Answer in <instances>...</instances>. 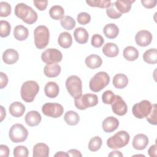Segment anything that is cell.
<instances>
[{
	"label": "cell",
	"mask_w": 157,
	"mask_h": 157,
	"mask_svg": "<svg viewBox=\"0 0 157 157\" xmlns=\"http://www.w3.org/2000/svg\"><path fill=\"white\" fill-rule=\"evenodd\" d=\"M98 103V98L94 94H85L74 98L75 105L80 110H85L88 107H94Z\"/></svg>",
	"instance_id": "obj_6"
},
{
	"label": "cell",
	"mask_w": 157,
	"mask_h": 157,
	"mask_svg": "<svg viewBox=\"0 0 157 157\" xmlns=\"http://www.w3.org/2000/svg\"><path fill=\"white\" fill-rule=\"evenodd\" d=\"M39 90L38 83L34 80H28L24 82L21 88V97L26 102H31Z\"/></svg>",
	"instance_id": "obj_2"
},
{
	"label": "cell",
	"mask_w": 157,
	"mask_h": 157,
	"mask_svg": "<svg viewBox=\"0 0 157 157\" xmlns=\"http://www.w3.org/2000/svg\"><path fill=\"white\" fill-rule=\"evenodd\" d=\"M33 152V157H48L49 147L44 143H38L34 146Z\"/></svg>",
	"instance_id": "obj_18"
},
{
	"label": "cell",
	"mask_w": 157,
	"mask_h": 157,
	"mask_svg": "<svg viewBox=\"0 0 157 157\" xmlns=\"http://www.w3.org/2000/svg\"><path fill=\"white\" fill-rule=\"evenodd\" d=\"M8 83V77L6 74H4L2 72H0V88L2 89Z\"/></svg>",
	"instance_id": "obj_46"
},
{
	"label": "cell",
	"mask_w": 157,
	"mask_h": 157,
	"mask_svg": "<svg viewBox=\"0 0 157 157\" xmlns=\"http://www.w3.org/2000/svg\"><path fill=\"white\" fill-rule=\"evenodd\" d=\"M123 56L128 61H135L139 57V51L134 47L128 46L123 50Z\"/></svg>",
	"instance_id": "obj_31"
},
{
	"label": "cell",
	"mask_w": 157,
	"mask_h": 157,
	"mask_svg": "<svg viewBox=\"0 0 157 157\" xmlns=\"http://www.w3.org/2000/svg\"><path fill=\"white\" fill-rule=\"evenodd\" d=\"M61 52L56 48H48L44 50L41 55V59L47 64H56L62 60Z\"/></svg>",
	"instance_id": "obj_10"
},
{
	"label": "cell",
	"mask_w": 157,
	"mask_h": 157,
	"mask_svg": "<svg viewBox=\"0 0 157 157\" xmlns=\"http://www.w3.org/2000/svg\"><path fill=\"white\" fill-rule=\"evenodd\" d=\"M134 2L132 0H118L114 2V5L116 9L122 14L129 12L131 5Z\"/></svg>",
	"instance_id": "obj_21"
},
{
	"label": "cell",
	"mask_w": 157,
	"mask_h": 157,
	"mask_svg": "<svg viewBox=\"0 0 157 157\" xmlns=\"http://www.w3.org/2000/svg\"><path fill=\"white\" fill-rule=\"evenodd\" d=\"M144 61L150 64H155L157 63V50L156 48H150L146 50L143 55Z\"/></svg>",
	"instance_id": "obj_30"
},
{
	"label": "cell",
	"mask_w": 157,
	"mask_h": 157,
	"mask_svg": "<svg viewBox=\"0 0 157 157\" xmlns=\"http://www.w3.org/2000/svg\"><path fill=\"white\" fill-rule=\"evenodd\" d=\"M106 13L107 16L112 19H117L119 18L121 16V13H120L115 8L114 2L111 3L110 6L107 8Z\"/></svg>",
	"instance_id": "obj_38"
},
{
	"label": "cell",
	"mask_w": 157,
	"mask_h": 157,
	"mask_svg": "<svg viewBox=\"0 0 157 157\" xmlns=\"http://www.w3.org/2000/svg\"><path fill=\"white\" fill-rule=\"evenodd\" d=\"M102 144L101 138L99 136H95L90 139L88 144V148L91 151H96L101 147Z\"/></svg>",
	"instance_id": "obj_36"
},
{
	"label": "cell",
	"mask_w": 157,
	"mask_h": 157,
	"mask_svg": "<svg viewBox=\"0 0 157 157\" xmlns=\"http://www.w3.org/2000/svg\"><path fill=\"white\" fill-rule=\"evenodd\" d=\"M58 43L64 48H69L72 44V38L71 34L67 32L61 33L58 38Z\"/></svg>",
	"instance_id": "obj_27"
},
{
	"label": "cell",
	"mask_w": 157,
	"mask_h": 157,
	"mask_svg": "<svg viewBox=\"0 0 157 157\" xmlns=\"http://www.w3.org/2000/svg\"><path fill=\"white\" fill-rule=\"evenodd\" d=\"M110 82V77L105 72L96 73L90 80L89 86L93 92H99L104 89Z\"/></svg>",
	"instance_id": "obj_4"
},
{
	"label": "cell",
	"mask_w": 157,
	"mask_h": 157,
	"mask_svg": "<svg viewBox=\"0 0 157 157\" xmlns=\"http://www.w3.org/2000/svg\"><path fill=\"white\" fill-rule=\"evenodd\" d=\"M115 97V95L112 91L107 90L102 94V100L103 103L105 104H111L113 102Z\"/></svg>",
	"instance_id": "obj_42"
},
{
	"label": "cell",
	"mask_w": 157,
	"mask_h": 157,
	"mask_svg": "<svg viewBox=\"0 0 157 157\" xmlns=\"http://www.w3.org/2000/svg\"><path fill=\"white\" fill-rule=\"evenodd\" d=\"M15 15L27 24L34 23L37 20V14L31 7L24 3H18L15 7Z\"/></svg>",
	"instance_id": "obj_1"
},
{
	"label": "cell",
	"mask_w": 157,
	"mask_h": 157,
	"mask_svg": "<svg viewBox=\"0 0 157 157\" xmlns=\"http://www.w3.org/2000/svg\"><path fill=\"white\" fill-rule=\"evenodd\" d=\"M102 52L106 56L110 58L115 57L119 53V48L115 44L109 42L104 45L102 48Z\"/></svg>",
	"instance_id": "obj_25"
},
{
	"label": "cell",
	"mask_w": 157,
	"mask_h": 157,
	"mask_svg": "<svg viewBox=\"0 0 157 157\" xmlns=\"http://www.w3.org/2000/svg\"><path fill=\"white\" fill-rule=\"evenodd\" d=\"M152 34L147 30H140L136 34L135 40L136 44L140 47L148 46L152 40Z\"/></svg>",
	"instance_id": "obj_13"
},
{
	"label": "cell",
	"mask_w": 157,
	"mask_h": 157,
	"mask_svg": "<svg viewBox=\"0 0 157 157\" xmlns=\"http://www.w3.org/2000/svg\"><path fill=\"white\" fill-rule=\"evenodd\" d=\"M119 126V121L114 117H107L102 123L103 130L105 132H112L116 130Z\"/></svg>",
	"instance_id": "obj_15"
},
{
	"label": "cell",
	"mask_w": 157,
	"mask_h": 157,
	"mask_svg": "<svg viewBox=\"0 0 157 157\" xmlns=\"http://www.w3.org/2000/svg\"><path fill=\"white\" fill-rule=\"evenodd\" d=\"M148 155L151 157H156L157 154H156V145L154 144L151 145L150 148L148 149Z\"/></svg>",
	"instance_id": "obj_50"
},
{
	"label": "cell",
	"mask_w": 157,
	"mask_h": 157,
	"mask_svg": "<svg viewBox=\"0 0 157 157\" xmlns=\"http://www.w3.org/2000/svg\"><path fill=\"white\" fill-rule=\"evenodd\" d=\"M25 111V105L20 102H13L9 106V113L14 117H21Z\"/></svg>",
	"instance_id": "obj_22"
},
{
	"label": "cell",
	"mask_w": 157,
	"mask_h": 157,
	"mask_svg": "<svg viewBox=\"0 0 157 157\" xmlns=\"http://www.w3.org/2000/svg\"><path fill=\"white\" fill-rule=\"evenodd\" d=\"M29 151L25 146L18 145L13 149V156L15 157H27Z\"/></svg>",
	"instance_id": "obj_39"
},
{
	"label": "cell",
	"mask_w": 157,
	"mask_h": 157,
	"mask_svg": "<svg viewBox=\"0 0 157 157\" xmlns=\"http://www.w3.org/2000/svg\"><path fill=\"white\" fill-rule=\"evenodd\" d=\"M129 139V134L126 131H120L107 139V145L110 148L118 149L126 146Z\"/></svg>",
	"instance_id": "obj_5"
},
{
	"label": "cell",
	"mask_w": 157,
	"mask_h": 157,
	"mask_svg": "<svg viewBox=\"0 0 157 157\" xmlns=\"http://www.w3.org/2000/svg\"><path fill=\"white\" fill-rule=\"evenodd\" d=\"M103 32L104 35L107 38L115 39L118 35L119 28L114 23H109L104 26L103 29Z\"/></svg>",
	"instance_id": "obj_28"
},
{
	"label": "cell",
	"mask_w": 157,
	"mask_h": 157,
	"mask_svg": "<svg viewBox=\"0 0 157 157\" xmlns=\"http://www.w3.org/2000/svg\"><path fill=\"white\" fill-rule=\"evenodd\" d=\"M112 83L115 88L123 89L125 88L128 83V77L123 74H117L113 77Z\"/></svg>",
	"instance_id": "obj_26"
},
{
	"label": "cell",
	"mask_w": 157,
	"mask_h": 157,
	"mask_svg": "<svg viewBox=\"0 0 157 157\" xmlns=\"http://www.w3.org/2000/svg\"><path fill=\"white\" fill-rule=\"evenodd\" d=\"M64 120L67 124L70 126H74L78 123L80 117L77 112L72 110H69L66 112L64 114Z\"/></svg>",
	"instance_id": "obj_32"
},
{
	"label": "cell",
	"mask_w": 157,
	"mask_h": 157,
	"mask_svg": "<svg viewBox=\"0 0 157 157\" xmlns=\"http://www.w3.org/2000/svg\"><path fill=\"white\" fill-rule=\"evenodd\" d=\"M68 156H72V157H82V155L80 152V151L76 150V149H71L67 151Z\"/></svg>",
	"instance_id": "obj_49"
},
{
	"label": "cell",
	"mask_w": 157,
	"mask_h": 157,
	"mask_svg": "<svg viewBox=\"0 0 157 157\" xmlns=\"http://www.w3.org/2000/svg\"><path fill=\"white\" fill-rule=\"evenodd\" d=\"M156 104H152V107L151 110L150 112V113L146 117L147 120L148 121L149 123L156 125L157 124V121H156Z\"/></svg>",
	"instance_id": "obj_41"
},
{
	"label": "cell",
	"mask_w": 157,
	"mask_h": 157,
	"mask_svg": "<svg viewBox=\"0 0 157 157\" xmlns=\"http://www.w3.org/2000/svg\"><path fill=\"white\" fill-rule=\"evenodd\" d=\"M9 155V148L7 145H0V156L1 157H8Z\"/></svg>",
	"instance_id": "obj_48"
},
{
	"label": "cell",
	"mask_w": 157,
	"mask_h": 157,
	"mask_svg": "<svg viewBox=\"0 0 157 157\" xmlns=\"http://www.w3.org/2000/svg\"><path fill=\"white\" fill-rule=\"evenodd\" d=\"M109 156H123V154L119 151L115 150L110 152L109 155Z\"/></svg>",
	"instance_id": "obj_51"
},
{
	"label": "cell",
	"mask_w": 157,
	"mask_h": 157,
	"mask_svg": "<svg viewBox=\"0 0 157 157\" xmlns=\"http://www.w3.org/2000/svg\"><path fill=\"white\" fill-rule=\"evenodd\" d=\"M61 67L58 64H47L44 69V74L49 77L53 78L56 77L61 72Z\"/></svg>",
	"instance_id": "obj_23"
},
{
	"label": "cell",
	"mask_w": 157,
	"mask_h": 157,
	"mask_svg": "<svg viewBox=\"0 0 157 157\" xmlns=\"http://www.w3.org/2000/svg\"><path fill=\"white\" fill-rule=\"evenodd\" d=\"M42 111L45 115L56 118L63 115L64 109L63 106L58 103L47 102L42 105Z\"/></svg>",
	"instance_id": "obj_11"
},
{
	"label": "cell",
	"mask_w": 157,
	"mask_h": 157,
	"mask_svg": "<svg viewBox=\"0 0 157 157\" xmlns=\"http://www.w3.org/2000/svg\"><path fill=\"white\" fill-rule=\"evenodd\" d=\"M59 91V86L57 83L54 82H48L44 88L45 94L49 98H56L58 95Z\"/></svg>",
	"instance_id": "obj_20"
},
{
	"label": "cell",
	"mask_w": 157,
	"mask_h": 157,
	"mask_svg": "<svg viewBox=\"0 0 157 157\" xmlns=\"http://www.w3.org/2000/svg\"><path fill=\"white\" fill-rule=\"evenodd\" d=\"M19 58V55L17 50L9 48L5 50L2 54V60L7 64H13L15 63Z\"/></svg>",
	"instance_id": "obj_17"
},
{
	"label": "cell",
	"mask_w": 157,
	"mask_h": 157,
	"mask_svg": "<svg viewBox=\"0 0 157 157\" xmlns=\"http://www.w3.org/2000/svg\"><path fill=\"white\" fill-rule=\"evenodd\" d=\"M61 25L64 29L71 30L75 26V21L72 17L66 15L61 20Z\"/></svg>",
	"instance_id": "obj_34"
},
{
	"label": "cell",
	"mask_w": 157,
	"mask_h": 157,
	"mask_svg": "<svg viewBox=\"0 0 157 157\" xmlns=\"http://www.w3.org/2000/svg\"><path fill=\"white\" fill-rule=\"evenodd\" d=\"M86 2L91 7L106 9L108 8L112 3L111 1L109 0H88L86 1Z\"/></svg>",
	"instance_id": "obj_35"
},
{
	"label": "cell",
	"mask_w": 157,
	"mask_h": 157,
	"mask_svg": "<svg viewBox=\"0 0 157 157\" xmlns=\"http://www.w3.org/2000/svg\"><path fill=\"white\" fill-rule=\"evenodd\" d=\"M28 135V132L26 128L19 123L12 125L9 132L10 139L14 143L24 142L27 139Z\"/></svg>",
	"instance_id": "obj_7"
},
{
	"label": "cell",
	"mask_w": 157,
	"mask_h": 157,
	"mask_svg": "<svg viewBox=\"0 0 157 157\" xmlns=\"http://www.w3.org/2000/svg\"><path fill=\"white\" fill-rule=\"evenodd\" d=\"M77 20L79 24L85 25L90 21L91 16L89 13L86 12H81L77 15Z\"/></svg>",
	"instance_id": "obj_43"
},
{
	"label": "cell",
	"mask_w": 157,
	"mask_h": 157,
	"mask_svg": "<svg viewBox=\"0 0 157 157\" xmlns=\"http://www.w3.org/2000/svg\"><path fill=\"white\" fill-rule=\"evenodd\" d=\"M66 87L70 95L74 98L82 95V83L78 77L76 75L69 77L66 81Z\"/></svg>",
	"instance_id": "obj_8"
},
{
	"label": "cell",
	"mask_w": 157,
	"mask_h": 157,
	"mask_svg": "<svg viewBox=\"0 0 157 157\" xmlns=\"http://www.w3.org/2000/svg\"><path fill=\"white\" fill-rule=\"evenodd\" d=\"M33 3L39 10L42 11L47 8L48 5V1H34Z\"/></svg>",
	"instance_id": "obj_45"
},
{
	"label": "cell",
	"mask_w": 157,
	"mask_h": 157,
	"mask_svg": "<svg viewBox=\"0 0 157 157\" xmlns=\"http://www.w3.org/2000/svg\"><path fill=\"white\" fill-rule=\"evenodd\" d=\"M85 64L90 69H94L99 67L102 63L101 58L97 55H90L85 59Z\"/></svg>",
	"instance_id": "obj_24"
},
{
	"label": "cell",
	"mask_w": 157,
	"mask_h": 157,
	"mask_svg": "<svg viewBox=\"0 0 157 157\" xmlns=\"http://www.w3.org/2000/svg\"><path fill=\"white\" fill-rule=\"evenodd\" d=\"M55 156H68V155L63 151H59L55 155Z\"/></svg>",
	"instance_id": "obj_53"
},
{
	"label": "cell",
	"mask_w": 157,
	"mask_h": 157,
	"mask_svg": "<svg viewBox=\"0 0 157 157\" xmlns=\"http://www.w3.org/2000/svg\"><path fill=\"white\" fill-rule=\"evenodd\" d=\"M34 44L36 47L39 49L45 48L50 39V33L48 28L44 25L37 26L34 31Z\"/></svg>",
	"instance_id": "obj_3"
},
{
	"label": "cell",
	"mask_w": 157,
	"mask_h": 157,
	"mask_svg": "<svg viewBox=\"0 0 157 157\" xmlns=\"http://www.w3.org/2000/svg\"><path fill=\"white\" fill-rule=\"evenodd\" d=\"M11 26L10 23L6 20L0 21V36L1 37H7L10 33Z\"/></svg>",
	"instance_id": "obj_37"
},
{
	"label": "cell",
	"mask_w": 157,
	"mask_h": 157,
	"mask_svg": "<svg viewBox=\"0 0 157 157\" xmlns=\"http://www.w3.org/2000/svg\"><path fill=\"white\" fill-rule=\"evenodd\" d=\"M11 6L6 2L2 1L0 2V16L1 17H8L11 13Z\"/></svg>",
	"instance_id": "obj_40"
},
{
	"label": "cell",
	"mask_w": 157,
	"mask_h": 157,
	"mask_svg": "<svg viewBox=\"0 0 157 157\" xmlns=\"http://www.w3.org/2000/svg\"><path fill=\"white\" fill-rule=\"evenodd\" d=\"M26 123L29 126H37L41 121L42 117L40 114L36 110L28 112L25 117Z\"/></svg>",
	"instance_id": "obj_16"
},
{
	"label": "cell",
	"mask_w": 157,
	"mask_h": 157,
	"mask_svg": "<svg viewBox=\"0 0 157 157\" xmlns=\"http://www.w3.org/2000/svg\"><path fill=\"white\" fill-rule=\"evenodd\" d=\"M74 37L77 43L80 44H84L87 42L89 34L85 28L82 27H78L74 31Z\"/></svg>",
	"instance_id": "obj_19"
},
{
	"label": "cell",
	"mask_w": 157,
	"mask_h": 157,
	"mask_svg": "<svg viewBox=\"0 0 157 157\" xmlns=\"http://www.w3.org/2000/svg\"><path fill=\"white\" fill-rule=\"evenodd\" d=\"M28 29L23 25H17L13 29L14 37L20 41L25 40L28 36Z\"/></svg>",
	"instance_id": "obj_29"
},
{
	"label": "cell",
	"mask_w": 157,
	"mask_h": 157,
	"mask_svg": "<svg viewBox=\"0 0 157 157\" xmlns=\"http://www.w3.org/2000/svg\"><path fill=\"white\" fill-rule=\"evenodd\" d=\"M151 107L152 104L149 101L143 100L134 105L132 112L135 117L139 119H142L150 113Z\"/></svg>",
	"instance_id": "obj_9"
},
{
	"label": "cell",
	"mask_w": 157,
	"mask_h": 157,
	"mask_svg": "<svg viewBox=\"0 0 157 157\" xmlns=\"http://www.w3.org/2000/svg\"><path fill=\"white\" fill-rule=\"evenodd\" d=\"M141 3L147 9H151L156 6V0H142Z\"/></svg>",
	"instance_id": "obj_47"
},
{
	"label": "cell",
	"mask_w": 157,
	"mask_h": 157,
	"mask_svg": "<svg viewBox=\"0 0 157 157\" xmlns=\"http://www.w3.org/2000/svg\"><path fill=\"white\" fill-rule=\"evenodd\" d=\"M1 121H2L4 118L6 117V110L4 109V107L1 105Z\"/></svg>",
	"instance_id": "obj_52"
},
{
	"label": "cell",
	"mask_w": 157,
	"mask_h": 157,
	"mask_svg": "<svg viewBox=\"0 0 157 157\" xmlns=\"http://www.w3.org/2000/svg\"><path fill=\"white\" fill-rule=\"evenodd\" d=\"M148 138L145 134H138L133 138L132 145L134 149L142 150L146 148L148 144Z\"/></svg>",
	"instance_id": "obj_14"
},
{
	"label": "cell",
	"mask_w": 157,
	"mask_h": 157,
	"mask_svg": "<svg viewBox=\"0 0 157 157\" xmlns=\"http://www.w3.org/2000/svg\"><path fill=\"white\" fill-rule=\"evenodd\" d=\"M104 42V38L98 34H94L91 37V45L96 47V48H99L101 47Z\"/></svg>",
	"instance_id": "obj_44"
},
{
	"label": "cell",
	"mask_w": 157,
	"mask_h": 157,
	"mask_svg": "<svg viewBox=\"0 0 157 157\" xmlns=\"http://www.w3.org/2000/svg\"><path fill=\"white\" fill-rule=\"evenodd\" d=\"M49 15L54 20H61L64 17V10L61 6L55 5L52 6L49 10Z\"/></svg>",
	"instance_id": "obj_33"
},
{
	"label": "cell",
	"mask_w": 157,
	"mask_h": 157,
	"mask_svg": "<svg viewBox=\"0 0 157 157\" xmlns=\"http://www.w3.org/2000/svg\"><path fill=\"white\" fill-rule=\"evenodd\" d=\"M111 105L112 111L117 115L123 116L125 115L128 111V107L126 102L121 97L118 95H115Z\"/></svg>",
	"instance_id": "obj_12"
}]
</instances>
